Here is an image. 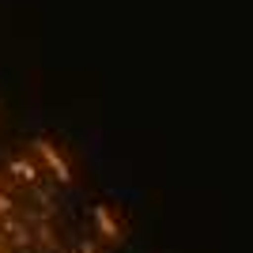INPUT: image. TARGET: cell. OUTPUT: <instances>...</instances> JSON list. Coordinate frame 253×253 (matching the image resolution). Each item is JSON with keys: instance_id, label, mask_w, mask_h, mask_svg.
Wrapping results in <instances>:
<instances>
[{"instance_id": "5", "label": "cell", "mask_w": 253, "mask_h": 253, "mask_svg": "<svg viewBox=\"0 0 253 253\" xmlns=\"http://www.w3.org/2000/svg\"><path fill=\"white\" fill-rule=\"evenodd\" d=\"M80 253H95V246H91V242H84V246H80Z\"/></svg>"}, {"instance_id": "4", "label": "cell", "mask_w": 253, "mask_h": 253, "mask_svg": "<svg viewBox=\"0 0 253 253\" xmlns=\"http://www.w3.org/2000/svg\"><path fill=\"white\" fill-rule=\"evenodd\" d=\"M0 211H4V215L11 211V197H8V193H0Z\"/></svg>"}, {"instance_id": "6", "label": "cell", "mask_w": 253, "mask_h": 253, "mask_svg": "<svg viewBox=\"0 0 253 253\" xmlns=\"http://www.w3.org/2000/svg\"><path fill=\"white\" fill-rule=\"evenodd\" d=\"M0 253H4V246H0Z\"/></svg>"}, {"instance_id": "2", "label": "cell", "mask_w": 253, "mask_h": 253, "mask_svg": "<svg viewBox=\"0 0 253 253\" xmlns=\"http://www.w3.org/2000/svg\"><path fill=\"white\" fill-rule=\"evenodd\" d=\"M91 215H95V227H98V234H102L106 242H121V227H117L114 211L106 208V204H95V208H91Z\"/></svg>"}, {"instance_id": "1", "label": "cell", "mask_w": 253, "mask_h": 253, "mask_svg": "<svg viewBox=\"0 0 253 253\" xmlns=\"http://www.w3.org/2000/svg\"><path fill=\"white\" fill-rule=\"evenodd\" d=\"M31 148L38 151V159H42L45 167H49V174H53L57 181H61V185H72V167H68L64 151L57 148V144H53L49 136H34V140H31Z\"/></svg>"}, {"instance_id": "3", "label": "cell", "mask_w": 253, "mask_h": 253, "mask_svg": "<svg viewBox=\"0 0 253 253\" xmlns=\"http://www.w3.org/2000/svg\"><path fill=\"white\" fill-rule=\"evenodd\" d=\"M11 174H15V181H23V185H34V181H38V167H34L31 159H11Z\"/></svg>"}]
</instances>
